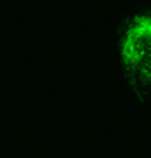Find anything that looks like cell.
Wrapping results in <instances>:
<instances>
[{"mask_svg": "<svg viewBox=\"0 0 151 158\" xmlns=\"http://www.w3.org/2000/svg\"><path fill=\"white\" fill-rule=\"evenodd\" d=\"M148 109H149V113H151V97H149V100H148Z\"/></svg>", "mask_w": 151, "mask_h": 158, "instance_id": "1", "label": "cell"}]
</instances>
